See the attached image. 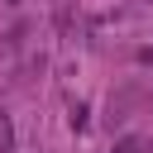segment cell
I'll list each match as a JSON object with an SVG mask.
<instances>
[{
  "label": "cell",
  "instance_id": "cell-2",
  "mask_svg": "<svg viewBox=\"0 0 153 153\" xmlns=\"http://www.w3.org/2000/svg\"><path fill=\"white\" fill-rule=\"evenodd\" d=\"M115 153H139V139H134V134H129V139H120V148H115Z\"/></svg>",
  "mask_w": 153,
  "mask_h": 153
},
{
  "label": "cell",
  "instance_id": "cell-1",
  "mask_svg": "<svg viewBox=\"0 0 153 153\" xmlns=\"http://www.w3.org/2000/svg\"><path fill=\"white\" fill-rule=\"evenodd\" d=\"M14 148V129H10V115H0V153Z\"/></svg>",
  "mask_w": 153,
  "mask_h": 153
}]
</instances>
